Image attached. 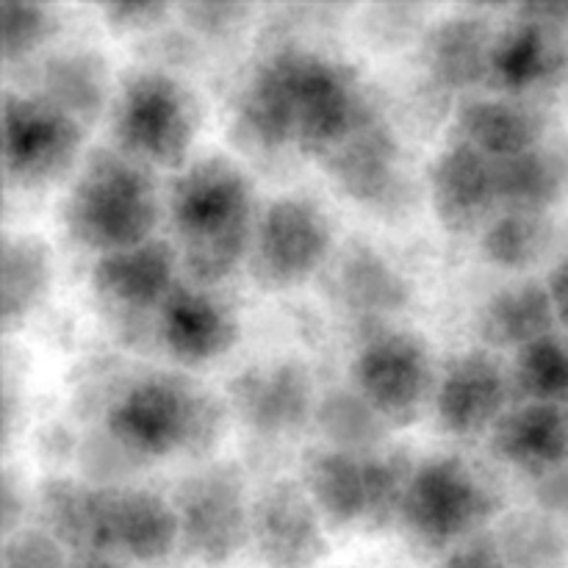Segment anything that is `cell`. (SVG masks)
Returning <instances> with one entry per match:
<instances>
[{
  "label": "cell",
  "instance_id": "obj_1",
  "mask_svg": "<svg viewBox=\"0 0 568 568\" xmlns=\"http://www.w3.org/2000/svg\"><path fill=\"white\" fill-rule=\"evenodd\" d=\"M369 103L344 61L305 44H281L244 78L233 120L253 148H297L320 164L358 125Z\"/></svg>",
  "mask_w": 568,
  "mask_h": 568
},
{
  "label": "cell",
  "instance_id": "obj_2",
  "mask_svg": "<svg viewBox=\"0 0 568 568\" xmlns=\"http://www.w3.org/2000/svg\"><path fill=\"white\" fill-rule=\"evenodd\" d=\"M170 220L186 281L220 286L250 258L258 225L253 181L222 153L189 161L172 181Z\"/></svg>",
  "mask_w": 568,
  "mask_h": 568
},
{
  "label": "cell",
  "instance_id": "obj_3",
  "mask_svg": "<svg viewBox=\"0 0 568 568\" xmlns=\"http://www.w3.org/2000/svg\"><path fill=\"white\" fill-rule=\"evenodd\" d=\"M227 403L175 372L133 377L105 410V433L144 460L205 455L225 433Z\"/></svg>",
  "mask_w": 568,
  "mask_h": 568
},
{
  "label": "cell",
  "instance_id": "obj_4",
  "mask_svg": "<svg viewBox=\"0 0 568 568\" xmlns=\"http://www.w3.org/2000/svg\"><path fill=\"white\" fill-rule=\"evenodd\" d=\"M159 216L153 170L111 148H100L83 159L64 203L70 236L98 255L155 239Z\"/></svg>",
  "mask_w": 568,
  "mask_h": 568
},
{
  "label": "cell",
  "instance_id": "obj_5",
  "mask_svg": "<svg viewBox=\"0 0 568 568\" xmlns=\"http://www.w3.org/2000/svg\"><path fill=\"white\" fill-rule=\"evenodd\" d=\"M503 508L499 488L460 455H430L416 464L405 494L403 530L427 552H444L486 532Z\"/></svg>",
  "mask_w": 568,
  "mask_h": 568
},
{
  "label": "cell",
  "instance_id": "obj_6",
  "mask_svg": "<svg viewBox=\"0 0 568 568\" xmlns=\"http://www.w3.org/2000/svg\"><path fill=\"white\" fill-rule=\"evenodd\" d=\"M116 150L148 170H178L189 164L197 133V103L192 92L164 70H139L125 78L111 105Z\"/></svg>",
  "mask_w": 568,
  "mask_h": 568
},
{
  "label": "cell",
  "instance_id": "obj_7",
  "mask_svg": "<svg viewBox=\"0 0 568 568\" xmlns=\"http://www.w3.org/2000/svg\"><path fill=\"white\" fill-rule=\"evenodd\" d=\"M181 549L170 497L142 486H87L83 552H103L133 566H159Z\"/></svg>",
  "mask_w": 568,
  "mask_h": 568
},
{
  "label": "cell",
  "instance_id": "obj_8",
  "mask_svg": "<svg viewBox=\"0 0 568 568\" xmlns=\"http://www.w3.org/2000/svg\"><path fill=\"white\" fill-rule=\"evenodd\" d=\"M178 516L181 549L205 568L231 564L250 544V508L244 475L233 464H205L183 475L170 497Z\"/></svg>",
  "mask_w": 568,
  "mask_h": 568
},
{
  "label": "cell",
  "instance_id": "obj_9",
  "mask_svg": "<svg viewBox=\"0 0 568 568\" xmlns=\"http://www.w3.org/2000/svg\"><path fill=\"white\" fill-rule=\"evenodd\" d=\"M438 372L425 338L410 331H377L353 361L355 392L388 427H408L436 399Z\"/></svg>",
  "mask_w": 568,
  "mask_h": 568
},
{
  "label": "cell",
  "instance_id": "obj_10",
  "mask_svg": "<svg viewBox=\"0 0 568 568\" xmlns=\"http://www.w3.org/2000/svg\"><path fill=\"white\" fill-rule=\"evenodd\" d=\"M331 253L333 225L325 209L305 194H281L261 211L247 261L258 286L281 292L316 275Z\"/></svg>",
  "mask_w": 568,
  "mask_h": 568
},
{
  "label": "cell",
  "instance_id": "obj_11",
  "mask_svg": "<svg viewBox=\"0 0 568 568\" xmlns=\"http://www.w3.org/2000/svg\"><path fill=\"white\" fill-rule=\"evenodd\" d=\"M83 125L39 94L3 92V172L20 189L59 181L75 166Z\"/></svg>",
  "mask_w": 568,
  "mask_h": 568
},
{
  "label": "cell",
  "instance_id": "obj_12",
  "mask_svg": "<svg viewBox=\"0 0 568 568\" xmlns=\"http://www.w3.org/2000/svg\"><path fill=\"white\" fill-rule=\"evenodd\" d=\"M250 547L264 568H316L327 555V521L300 480H272L250 508Z\"/></svg>",
  "mask_w": 568,
  "mask_h": 568
},
{
  "label": "cell",
  "instance_id": "obj_13",
  "mask_svg": "<svg viewBox=\"0 0 568 568\" xmlns=\"http://www.w3.org/2000/svg\"><path fill=\"white\" fill-rule=\"evenodd\" d=\"M333 186L366 209L394 205L403 189V150L386 111L372 100L358 125L320 161Z\"/></svg>",
  "mask_w": 568,
  "mask_h": 568
},
{
  "label": "cell",
  "instance_id": "obj_14",
  "mask_svg": "<svg viewBox=\"0 0 568 568\" xmlns=\"http://www.w3.org/2000/svg\"><path fill=\"white\" fill-rule=\"evenodd\" d=\"M227 410L264 438L294 436L316 414L311 372L294 358L250 364L227 383Z\"/></svg>",
  "mask_w": 568,
  "mask_h": 568
},
{
  "label": "cell",
  "instance_id": "obj_15",
  "mask_svg": "<svg viewBox=\"0 0 568 568\" xmlns=\"http://www.w3.org/2000/svg\"><path fill=\"white\" fill-rule=\"evenodd\" d=\"M568 75V31L532 14L527 6L510 11L491 50V87L508 98L558 87Z\"/></svg>",
  "mask_w": 568,
  "mask_h": 568
},
{
  "label": "cell",
  "instance_id": "obj_16",
  "mask_svg": "<svg viewBox=\"0 0 568 568\" xmlns=\"http://www.w3.org/2000/svg\"><path fill=\"white\" fill-rule=\"evenodd\" d=\"M510 369L494 349H469L455 355L438 377L436 416L449 436L469 438L494 430L499 419L514 408Z\"/></svg>",
  "mask_w": 568,
  "mask_h": 568
},
{
  "label": "cell",
  "instance_id": "obj_17",
  "mask_svg": "<svg viewBox=\"0 0 568 568\" xmlns=\"http://www.w3.org/2000/svg\"><path fill=\"white\" fill-rule=\"evenodd\" d=\"M427 194L438 225L455 236L483 233L499 214L494 161L458 139L438 150L430 161Z\"/></svg>",
  "mask_w": 568,
  "mask_h": 568
},
{
  "label": "cell",
  "instance_id": "obj_18",
  "mask_svg": "<svg viewBox=\"0 0 568 568\" xmlns=\"http://www.w3.org/2000/svg\"><path fill=\"white\" fill-rule=\"evenodd\" d=\"M159 336L178 364L200 366L233 349L239 320L214 288L183 281L159 308Z\"/></svg>",
  "mask_w": 568,
  "mask_h": 568
},
{
  "label": "cell",
  "instance_id": "obj_19",
  "mask_svg": "<svg viewBox=\"0 0 568 568\" xmlns=\"http://www.w3.org/2000/svg\"><path fill=\"white\" fill-rule=\"evenodd\" d=\"M175 244L150 239L136 247L98 255L92 266V283L103 300L125 311H159L172 288L178 286Z\"/></svg>",
  "mask_w": 568,
  "mask_h": 568
},
{
  "label": "cell",
  "instance_id": "obj_20",
  "mask_svg": "<svg viewBox=\"0 0 568 568\" xmlns=\"http://www.w3.org/2000/svg\"><path fill=\"white\" fill-rule=\"evenodd\" d=\"M491 449L503 464L541 477L568 466V408L560 403H514L494 425Z\"/></svg>",
  "mask_w": 568,
  "mask_h": 568
},
{
  "label": "cell",
  "instance_id": "obj_21",
  "mask_svg": "<svg viewBox=\"0 0 568 568\" xmlns=\"http://www.w3.org/2000/svg\"><path fill=\"white\" fill-rule=\"evenodd\" d=\"M453 139L469 144L486 159L503 161L547 142V116L525 98H469L455 111Z\"/></svg>",
  "mask_w": 568,
  "mask_h": 568
},
{
  "label": "cell",
  "instance_id": "obj_22",
  "mask_svg": "<svg viewBox=\"0 0 568 568\" xmlns=\"http://www.w3.org/2000/svg\"><path fill=\"white\" fill-rule=\"evenodd\" d=\"M327 527H366L372 510V453L316 447L303 460V480Z\"/></svg>",
  "mask_w": 568,
  "mask_h": 568
},
{
  "label": "cell",
  "instance_id": "obj_23",
  "mask_svg": "<svg viewBox=\"0 0 568 568\" xmlns=\"http://www.w3.org/2000/svg\"><path fill=\"white\" fill-rule=\"evenodd\" d=\"M497 31L483 9H460L438 20L425 37L430 75L447 89H475L491 81V50Z\"/></svg>",
  "mask_w": 568,
  "mask_h": 568
},
{
  "label": "cell",
  "instance_id": "obj_24",
  "mask_svg": "<svg viewBox=\"0 0 568 568\" xmlns=\"http://www.w3.org/2000/svg\"><path fill=\"white\" fill-rule=\"evenodd\" d=\"M333 294L349 314L383 316L403 311L414 286L388 255L366 242H353L333 264Z\"/></svg>",
  "mask_w": 568,
  "mask_h": 568
},
{
  "label": "cell",
  "instance_id": "obj_25",
  "mask_svg": "<svg viewBox=\"0 0 568 568\" xmlns=\"http://www.w3.org/2000/svg\"><path fill=\"white\" fill-rule=\"evenodd\" d=\"M499 211L549 214L568 194V148L541 142L527 153L494 161Z\"/></svg>",
  "mask_w": 568,
  "mask_h": 568
},
{
  "label": "cell",
  "instance_id": "obj_26",
  "mask_svg": "<svg viewBox=\"0 0 568 568\" xmlns=\"http://www.w3.org/2000/svg\"><path fill=\"white\" fill-rule=\"evenodd\" d=\"M558 325L552 297L547 283L525 281L514 286L499 288L488 297V303L477 316V333H480L486 349H516L519 353L527 344L544 336H552Z\"/></svg>",
  "mask_w": 568,
  "mask_h": 568
},
{
  "label": "cell",
  "instance_id": "obj_27",
  "mask_svg": "<svg viewBox=\"0 0 568 568\" xmlns=\"http://www.w3.org/2000/svg\"><path fill=\"white\" fill-rule=\"evenodd\" d=\"M39 98L75 116L81 125L105 109L109 75L98 50H64L44 61L39 78Z\"/></svg>",
  "mask_w": 568,
  "mask_h": 568
},
{
  "label": "cell",
  "instance_id": "obj_28",
  "mask_svg": "<svg viewBox=\"0 0 568 568\" xmlns=\"http://www.w3.org/2000/svg\"><path fill=\"white\" fill-rule=\"evenodd\" d=\"M0 272V316L9 331L48 294L53 281V253L48 242L33 233H6Z\"/></svg>",
  "mask_w": 568,
  "mask_h": 568
},
{
  "label": "cell",
  "instance_id": "obj_29",
  "mask_svg": "<svg viewBox=\"0 0 568 568\" xmlns=\"http://www.w3.org/2000/svg\"><path fill=\"white\" fill-rule=\"evenodd\" d=\"M508 568H566L568 536L544 510H516L494 532Z\"/></svg>",
  "mask_w": 568,
  "mask_h": 568
},
{
  "label": "cell",
  "instance_id": "obj_30",
  "mask_svg": "<svg viewBox=\"0 0 568 568\" xmlns=\"http://www.w3.org/2000/svg\"><path fill=\"white\" fill-rule=\"evenodd\" d=\"M314 416L327 447L349 449V453H377L392 430L355 388L353 392L338 388L327 394L322 403H316Z\"/></svg>",
  "mask_w": 568,
  "mask_h": 568
},
{
  "label": "cell",
  "instance_id": "obj_31",
  "mask_svg": "<svg viewBox=\"0 0 568 568\" xmlns=\"http://www.w3.org/2000/svg\"><path fill=\"white\" fill-rule=\"evenodd\" d=\"M552 242V225L547 214L499 211L480 233L483 258L499 270H527L547 253Z\"/></svg>",
  "mask_w": 568,
  "mask_h": 568
},
{
  "label": "cell",
  "instance_id": "obj_32",
  "mask_svg": "<svg viewBox=\"0 0 568 568\" xmlns=\"http://www.w3.org/2000/svg\"><path fill=\"white\" fill-rule=\"evenodd\" d=\"M516 403H568V342L552 333L527 344L510 366Z\"/></svg>",
  "mask_w": 568,
  "mask_h": 568
},
{
  "label": "cell",
  "instance_id": "obj_33",
  "mask_svg": "<svg viewBox=\"0 0 568 568\" xmlns=\"http://www.w3.org/2000/svg\"><path fill=\"white\" fill-rule=\"evenodd\" d=\"M83 499H87V483L70 477L44 480L33 499L39 527L64 544L72 555L83 552Z\"/></svg>",
  "mask_w": 568,
  "mask_h": 568
},
{
  "label": "cell",
  "instance_id": "obj_34",
  "mask_svg": "<svg viewBox=\"0 0 568 568\" xmlns=\"http://www.w3.org/2000/svg\"><path fill=\"white\" fill-rule=\"evenodd\" d=\"M55 31V14L50 6L28 0H3L0 3V50L3 64H17L37 53L50 33Z\"/></svg>",
  "mask_w": 568,
  "mask_h": 568
},
{
  "label": "cell",
  "instance_id": "obj_35",
  "mask_svg": "<svg viewBox=\"0 0 568 568\" xmlns=\"http://www.w3.org/2000/svg\"><path fill=\"white\" fill-rule=\"evenodd\" d=\"M3 568H72V552L42 527H22L3 538Z\"/></svg>",
  "mask_w": 568,
  "mask_h": 568
},
{
  "label": "cell",
  "instance_id": "obj_36",
  "mask_svg": "<svg viewBox=\"0 0 568 568\" xmlns=\"http://www.w3.org/2000/svg\"><path fill=\"white\" fill-rule=\"evenodd\" d=\"M175 11L183 17V22L192 31L203 33V37H227V33L239 31L250 20L253 6L209 3V0H200V3L175 6Z\"/></svg>",
  "mask_w": 568,
  "mask_h": 568
},
{
  "label": "cell",
  "instance_id": "obj_37",
  "mask_svg": "<svg viewBox=\"0 0 568 568\" xmlns=\"http://www.w3.org/2000/svg\"><path fill=\"white\" fill-rule=\"evenodd\" d=\"M175 11V6L166 3H105L100 6L105 26L116 31H150L161 26L166 17Z\"/></svg>",
  "mask_w": 568,
  "mask_h": 568
},
{
  "label": "cell",
  "instance_id": "obj_38",
  "mask_svg": "<svg viewBox=\"0 0 568 568\" xmlns=\"http://www.w3.org/2000/svg\"><path fill=\"white\" fill-rule=\"evenodd\" d=\"M438 568H508V564H505L503 552H499L494 532L486 530L480 536H471L469 541L458 544L455 549H449Z\"/></svg>",
  "mask_w": 568,
  "mask_h": 568
},
{
  "label": "cell",
  "instance_id": "obj_39",
  "mask_svg": "<svg viewBox=\"0 0 568 568\" xmlns=\"http://www.w3.org/2000/svg\"><path fill=\"white\" fill-rule=\"evenodd\" d=\"M0 519H3V538L11 532L22 530V516H26V494H22V483L17 480L14 471L6 469L3 488H0Z\"/></svg>",
  "mask_w": 568,
  "mask_h": 568
},
{
  "label": "cell",
  "instance_id": "obj_40",
  "mask_svg": "<svg viewBox=\"0 0 568 568\" xmlns=\"http://www.w3.org/2000/svg\"><path fill=\"white\" fill-rule=\"evenodd\" d=\"M538 505L549 516H568V466L538 480Z\"/></svg>",
  "mask_w": 568,
  "mask_h": 568
},
{
  "label": "cell",
  "instance_id": "obj_41",
  "mask_svg": "<svg viewBox=\"0 0 568 568\" xmlns=\"http://www.w3.org/2000/svg\"><path fill=\"white\" fill-rule=\"evenodd\" d=\"M544 283H547L549 297H552L558 325H564L568 331V253L552 266V272H549V277Z\"/></svg>",
  "mask_w": 568,
  "mask_h": 568
},
{
  "label": "cell",
  "instance_id": "obj_42",
  "mask_svg": "<svg viewBox=\"0 0 568 568\" xmlns=\"http://www.w3.org/2000/svg\"><path fill=\"white\" fill-rule=\"evenodd\" d=\"M72 568H133V564H128V560L122 558H114V555L81 552V555H72Z\"/></svg>",
  "mask_w": 568,
  "mask_h": 568
},
{
  "label": "cell",
  "instance_id": "obj_43",
  "mask_svg": "<svg viewBox=\"0 0 568 568\" xmlns=\"http://www.w3.org/2000/svg\"><path fill=\"white\" fill-rule=\"evenodd\" d=\"M566 408H568V405H566Z\"/></svg>",
  "mask_w": 568,
  "mask_h": 568
}]
</instances>
